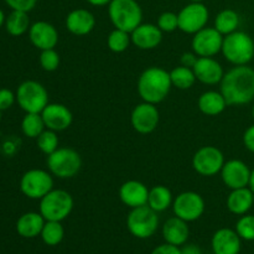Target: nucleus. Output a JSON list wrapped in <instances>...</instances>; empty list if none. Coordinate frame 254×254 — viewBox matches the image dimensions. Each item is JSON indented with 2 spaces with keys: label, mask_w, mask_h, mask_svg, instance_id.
Here are the masks:
<instances>
[{
  "label": "nucleus",
  "mask_w": 254,
  "mask_h": 254,
  "mask_svg": "<svg viewBox=\"0 0 254 254\" xmlns=\"http://www.w3.org/2000/svg\"><path fill=\"white\" fill-rule=\"evenodd\" d=\"M243 144L248 151L254 154V124L246 129L243 134Z\"/></svg>",
  "instance_id": "nucleus-41"
},
{
  "label": "nucleus",
  "mask_w": 254,
  "mask_h": 254,
  "mask_svg": "<svg viewBox=\"0 0 254 254\" xmlns=\"http://www.w3.org/2000/svg\"><path fill=\"white\" fill-rule=\"evenodd\" d=\"M158 27L163 32H174L179 29L178 14L173 11H165L158 17Z\"/></svg>",
  "instance_id": "nucleus-37"
},
{
  "label": "nucleus",
  "mask_w": 254,
  "mask_h": 254,
  "mask_svg": "<svg viewBox=\"0 0 254 254\" xmlns=\"http://www.w3.org/2000/svg\"><path fill=\"white\" fill-rule=\"evenodd\" d=\"M221 54L233 66H245L254 57V40L247 32L237 30L223 37Z\"/></svg>",
  "instance_id": "nucleus-3"
},
{
  "label": "nucleus",
  "mask_w": 254,
  "mask_h": 254,
  "mask_svg": "<svg viewBox=\"0 0 254 254\" xmlns=\"http://www.w3.org/2000/svg\"><path fill=\"white\" fill-rule=\"evenodd\" d=\"M74 201L71 193L62 189H52L40 200V213L46 221L62 222L71 215Z\"/></svg>",
  "instance_id": "nucleus-5"
},
{
  "label": "nucleus",
  "mask_w": 254,
  "mask_h": 254,
  "mask_svg": "<svg viewBox=\"0 0 254 254\" xmlns=\"http://www.w3.org/2000/svg\"><path fill=\"white\" fill-rule=\"evenodd\" d=\"M0 121H1V111H0Z\"/></svg>",
  "instance_id": "nucleus-49"
},
{
  "label": "nucleus",
  "mask_w": 254,
  "mask_h": 254,
  "mask_svg": "<svg viewBox=\"0 0 254 254\" xmlns=\"http://www.w3.org/2000/svg\"><path fill=\"white\" fill-rule=\"evenodd\" d=\"M46 129L54 131H64L71 127L73 116L68 107L61 103H49L41 112Z\"/></svg>",
  "instance_id": "nucleus-16"
},
{
  "label": "nucleus",
  "mask_w": 254,
  "mask_h": 254,
  "mask_svg": "<svg viewBox=\"0 0 254 254\" xmlns=\"http://www.w3.org/2000/svg\"><path fill=\"white\" fill-rule=\"evenodd\" d=\"M87 2L92 6H108L112 0H87Z\"/></svg>",
  "instance_id": "nucleus-44"
},
{
  "label": "nucleus",
  "mask_w": 254,
  "mask_h": 254,
  "mask_svg": "<svg viewBox=\"0 0 254 254\" xmlns=\"http://www.w3.org/2000/svg\"><path fill=\"white\" fill-rule=\"evenodd\" d=\"M29 39L40 51L55 49L59 44V31L47 21H36L30 26Z\"/></svg>",
  "instance_id": "nucleus-17"
},
{
  "label": "nucleus",
  "mask_w": 254,
  "mask_h": 254,
  "mask_svg": "<svg viewBox=\"0 0 254 254\" xmlns=\"http://www.w3.org/2000/svg\"><path fill=\"white\" fill-rule=\"evenodd\" d=\"M30 17L29 12L20 11V10H12L6 16L5 20V27L6 31L11 36H21L30 29Z\"/></svg>",
  "instance_id": "nucleus-29"
},
{
  "label": "nucleus",
  "mask_w": 254,
  "mask_h": 254,
  "mask_svg": "<svg viewBox=\"0 0 254 254\" xmlns=\"http://www.w3.org/2000/svg\"><path fill=\"white\" fill-rule=\"evenodd\" d=\"M173 192L169 188L164 185H156L149 189L148 206L155 212H164L173 206Z\"/></svg>",
  "instance_id": "nucleus-27"
},
{
  "label": "nucleus",
  "mask_w": 254,
  "mask_h": 254,
  "mask_svg": "<svg viewBox=\"0 0 254 254\" xmlns=\"http://www.w3.org/2000/svg\"><path fill=\"white\" fill-rule=\"evenodd\" d=\"M251 170L247 164L238 159L226 161L221 170V179L222 183L227 186L230 190L236 189L248 188L251 180Z\"/></svg>",
  "instance_id": "nucleus-15"
},
{
  "label": "nucleus",
  "mask_w": 254,
  "mask_h": 254,
  "mask_svg": "<svg viewBox=\"0 0 254 254\" xmlns=\"http://www.w3.org/2000/svg\"><path fill=\"white\" fill-rule=\"evenodd\" d=\"M46 220L40 212H26L19 217L16 222V231L21 237L35 238L41 235Z\"/></svg>",
  "instance_id": "nucleus-26"
},
{
  "label": "nucleus",
  "mask_w": 254,
  "mask_h": 254,
  "mask_svg": "<svg viewBox=\"0 0 254 254\" xmlns=\"http://www.w3.org/2000/svg\"><path fill=\"white\" fill-rule=\"evenodd\" d=\"M130 44V34L124 31V30L114 29L113 31H111V34L108 35V39H107L108 49L114 54H122V52L127 51Z\"/></svg>",
  "instance_id": "nucleus-33"
},
{
  "label": "nucleus",
  "mask_w": 254,
  "mask_h": 254,
  "mask_svg": "<svg viewBox=\"0 0 254 254\" xmlns=\"http://www.w3.org/2000/svg\"><path fill=\"white\" fill-rule=\"evenodd\" d=\"M188 223L189 222L176 217V216L166 220L163 225V230H161L165 242L178 246V247L185 245L190 236V228H189Z\"/></svg>",
  "instance_id": "nucleus-23"
},
{
  "label": "nucleus",
  "mask_w": 254,
  "mask_h": 254,
  "mask_svg": "<svg viewBox=\"0 0 254 254\" xmlns=\"http://www.w3.org/2000/svg\"><path fill=\"white\" fill-rule=\"evenodd\" d=\"M149 189L138 180H128L119 188V198L127 207L136 208L148 205Z\"/></svg>",
  "instance_id": "nucleus-19"
},
{
  "label": "nucleus",
  "mask_w": 254,
  "mask_h": 254,
  "mask_svg": "<svg viewBox=\"0 0 254 254\" xmlns=\"http://www.w3.org/2000/svg\"><path fill=\"white\" fill-rule=\"evenodd\" d=\"M252 118H253V122H254V104H253V107H252Z\"/></svg>",
  "instance_id": "nucleus-48"
},
{
  "label": "nucleus",
  "mask_w": 254,
  "mask_h": 254,
  "mask_svg": "<svg viewBox=\"0 0 254 254\" xmlns=\"http://www.w3.org/2000/svg\"><path fill=\"white\" fill-rule=\"evenodd\" d=\"M131 44L139 50L156 49L163 41V31L155 24H143L130 32Z\"/></svg>",
  "instance_id": "nucleus-22"
},
{
  "label": "nucleus",
  "mask_w": 254,
  "mask_h": 254,
  "mask_svg": "<svg viewBox=\"0 0 254 254\" xmlns=\"http://www.w3.org/2000/svg\"><path fill=\"white\" fill-rule=\"evenodd\" d=\"M171 207H173L174 215L176 217L181 218L186 222H193L203 215L206 203L202 196L198 192L184 191L174 198Z\"/></svg>",
  "instance_id": "nucleus-10"
},
{
  "label": "nucleus",
  "mask_w": 254,
  "mask_h": 254,
  "mask_svg": "<svg viewBox=\"0 0 254 254\" xmlns=\"http://www.w3.org/2000/svg\"><path fill=\"white\" fill-rule=\"evenodd\" d=\"M54 189V178L50 171L31 169L20 179V190L31 200H41Z\"/></svg>",
  "instance_id": "nucleus-9"
},
{
  "label": "nucleus",
  "mask_w": 254,
  "mask_h": 254,
  "mask_svg": "<svg viewBox=\"0 0 254 254\" xmlns=\"http://www.w3.org/2000/svg\"><path fill=\"white\" fill-rule=\"evenodd\" d=\"M16 101V94L7 88L0 89V111H6Z\"/></svg>",
  "instance_id": "nucleus-39"
},
{
  "label": "nucleus",
  "mask_w": 254,
  "mask_h": 254,
  "mask_svg": "<svg viewBox=\"0 0 254 254\" xmlns=\"http://www.w3.org/2000/svg\"><path fill=\"white\" fill-rule=\"evenodd\" d=\"M16 102L25 113H41L49 104V92L37 81H24L16 89Z\"/></svg>",
  "instance_id": "nucleus-7"
},
{
  "label": "nucleus",
  "mask_w": 254,
  "mask_h": 254,
  "mask_svg": "<svg viewBox=\"0 0 254 254\" xmlns=\"http://www.w3.org/2000/svg\"><path fill=\"white\" fill-rule=\"evenodd\" d=\"M150 254H183L180 247L178 246L170 245V243H164V245L158 246L153 250V252Z\"/></svg>",
  "instance_id": "nucleus-40"
},
{
  "label": "nucleus",
  "mask_w": 254,
  "mask_h": 254,
  "mask_svg": "<svg viewBox=\"0 0 254 254\" xmlns=\"http://www.w3.org/2000/svg\"><path fill=\"white\" fill-rule=\"evenodd\" d=\"M220 92L228 106H245L254 101V69L248 64L235 66L226 72Z\"/></svg>",
  "instance_id": "nucleus-1"
},
{
  "label": "nucleus",
  "mask_w": 254,
  "mask_h": 254,
  "mask_svg": "<svg viewBox=\"0 0 254 254\" xmlns=\"http://www.w3.org/2000/svg\"><path fill=\"white\" fill-rule=\"evenodd\" d=\"M46 129L41 113H26L21 122V130L25 136L36 139Z\"/></svg>",
  "instance_id": "nucleus-32"
},
{
  "label": "nucleus",
  "mask_w": 254,
  "mask_h": 254,
  "mask_svg": "<svg viewBox=\"0 0 254 254\" xmlns=\"http://www.w3.org/2000/svg\"><path fill=\"white\" fill-rule=\"evenodd\" d=\"M40 236H41L45 245L50 246V247H55V246H59L64 241V228L61 222L46 221Z\"/></svg>",
  "instance_id": "nucleus-31"
},
{
  "label": "nucleus",
  "mask_w": 254,
  "mask_h": 254,
  "mask_svg": "<svg viewBox=\"0 0 254 254\" xmlns=\"http://www.w3.org/2000/svg\"><path fill=\"white\" fill-rule=\"evenodd\" d=\"M208 17L210 12L203 2L190 1L178 12L179 30L185 34H196L207 26Z\"/></svg>",
  "instance_id": "nucleus-12"
},
{
  "label": "nucleus",
  "mask_w": 254,
  "mask_h": 254,
  "mask_svg": "<svg viewBox=\"0 0 254 254\" xmlns=\"http://www.w3.org/2000/svg\"><path fill=\"white\" fill-rule=\"evenodd\" d=\"M189 1H195V2H203L205 0H189Z\"/></svg>",
  "instance_id": "nucleus-47"
},
{
  "label": "nucleus",
  "mask_w": 254,
  "mask_h": 254,
  "mask_svg": "<svg viewBox=\"0 0 254 254\" xmlns=\"http://www.w3.org/2000/svg\"><path fill=\"white\" fill-rule=\"evenodd\" d=\"M225 163V155L222 151L212 145L201 146L192 156L193 170L201 176L207 178L220 174Z\"/></svg>",
  "instance_id": "nucleus-11"
},
{
  "label": "nucleus",
  "mask_w": 254,
  "mask_h": 254,
  "mask_svg": "<svg viewBox=\"0 0 254 254\" xmlns=\"http://www.w3.org/2000/svg\"><path fill=\"white\" fill-rule=\"evenodd\" d=\"M127 227L131 236L139 240H146L155 235L159 227L158 212L148 205L131 208L127 217Z\"/></svg>",
  "instance_id": "nucleus-8"
},
{
  "label": "nucleus",
  "mask_w": 254,
  "mask_h": 254,
  "mask_svg": "<svg viewBox=\"0 0 254 254\" xmlns=\"http://www.w3.org/2000/svg\"><path fill=\"white\" fill-rule=\"evenodd\" d=\"M66 29L76 36H86L96 27V17L89 10L78 7L69 11L66 16Z\"/></svg>",
  "instance_id": "nucleus-21"
},
{
  "label": "nucleus",
  "mask_w": 254,
  "mask_h": 254,
  "mask_svg": "<svg viewBox=\"0 0 254 254\" xmlns=\"http://www.w3.org/2000/svg\"><path fill=\"white\" fill-rule=\"evenodd\" d=\"M39 61L44 71L54 72L59 68L61 59H60V55L56 50L50 49V50H44V51H41V54H40V57H39Z\"/></svg>",
  "instance_id": "nucleus-36"
},
{
  "label": "nucleus",
  "mask_w": 254,
  "mask_h": 254,
  "mask_svg": "<svg viewBox=\"0 0 254 254\" xmlns=\"http://www.w3.org/2000/svg\"><path fill=\"white\" fill-rule=\"evenodd\" d=\"M241 24V17L236 10L233 9H223L216 15L215 17V27L220 34L223 36L230 35L232 32L237 31L238 26Z\"/></svg>",
  "instance_id": "nucleus-28"
},
{
  "label": "nucleus",
  "mask_w": 254,
  "mask_h": 254,
  "mask_svg": "<svg viewBox=\"0 0 254 254\" xmlns=\"http://www.w3.org/2000/svg\"><path fill=\"white\" fill-rule=\"evenodd\" d=\"M192 69L195 72L196 79L207 86L220 84L225 76L223 67L213 57H198Z\"/></svg>",
  "instance_id": "nucleus-18"
},
{
  "label": "nucleus",
  "mask_w": 254,
  "mask_h": 254,
  "mask_svg": "<svg viewBox=\"0 0 254 254\" xmlns=\"http://www.w3.org/2000/svg\"><path fill=\"white\" fill-rule=\"evenodd\" d=\"M248 188L252 190V192L254 193V169L252 170V173H251V180H250V185H248Z\"/></svg>",
  "instance_id": "nucleus-45"
},
{
  "label": "nucleus",
  "mask_w": 254,
  "mask_h": 254,
  "mask_svg": "<svg viewBox=\"0 0 254 254\" xmlns=\"http://www.w3.org/2000/svg\"><path fill=\"white\" fill-rule=\"evenodd\" d=\"M170 72L161 67H149L144 69L138 78V94L141 101L151 104H159L165 101L171 91Z\"/></svg>",
  "instance_id": "nucleus-2"
},
{
  "label": "nucleus",
  "mask_w": 254,
  "mask_h": 254,
  "mask_svg": "<svg viewBox=\"0 0 254 254\" xmlns=\"http://www.w3.org/2000/svg\"><path fill=\"white\" fill-rule=\"evenodd\" d=\"M5 20H6V16H5L4 11H2V10L0 9V27H1L2 25L5 24Z\"/></svg>",
  "instance_id": "nucleus-46"
},
{
  "label": "nucleus",
  "mask_w": 254,
  "mask_h": 254,
  "mask_svg": "<svg viewBox=\"0 0 254 254\" xmlns=\"http://www.w3.org/2000/svg\"><path fill=\"white\" fill-rule=\"evenodd\" d=\"M181 252H183V254H202L200 247H197V246H195V245L185 246V247L181 250Z\"/></svg>",
  "instance_id": "nucleus-43"
},
{
  "label": "nucleus",
  "mask_w": 254,
  "mask_h": 254,
  "mask_svg": "<svg viewBox=\"0 0 254 254\" xmlns=\"http://www.w3.org/2000/svg\"><path fill=\"white\" fill-rule=\"evenodd\" d=\"M160 113L155 104L141 102L136 104L130 114V123L139 134H150L158 128Z\"/></svg>",
  "instance_id": "nucleus-14"
},
{
  "label": "nucleus",
  "mask_w": 254,
  "mask_h": 254,
  "mask_svg": "<svg viewBox=\"0 0 254 254\" xmlns=\"http://www.w3.org/2000/svg\"><path fill=\"white\" fill-rule=\"evenodd\" d=\"M236 232L242 240L254 241V215L246 213L241 216L236 223Z\"/></svg>",
  "instance_id": "nucleus-35"
},
{
  "label": "nucleus",
  "mask_w": 254,
  "mask_h": 254,
  "mask_svg": "<svg viewBox=\"0 0 254 254\" xmlns=\"http://www.w3.org/2000/svg\"><path fill=\"white\" fill-rule=\"evenodd\" d=\"M253 203L254 193L250 188L231 190L230 195L227 196V201H226L228 211L237 216H243L250 212Z\"/></svg>",
  "instance_id": "nucleus-24"
},
{
  "label": "nucleus",
  "mask_w": 254,
  "mask_h": 254,
  "mask_svg": "<svg viewBox=\"0 0 254 254\" xmlns=\"http://www.w3.org/2000/svg\"><path fill=\"white\" fill-rule=\"evenodd\" d=\"M198 111L208 117L220 116L228 104L220 91H206L197 99Z\"/></svg>",
  "instance_id": "nucleus-25"
},
{
  "label": "nucleus",
  "mask_w": 254,
  "mask_h": 254,
  "mask_svg": "<svg viewBox=\"0 0 254 254\" xmlns=\"http://www.w3.org/2000/svg\"><path fill=\"white\" fill-rule=\"evenodd\" d=\"M170 78L173 86L178 89H181V91L190 89L197 81L193 69L185 66H178L171 69Z\"/></svg>",
  "instance_id": "nucleus-30"
},
{
  "label": "nucleus",
  "mask_w": 254,
  "mask_h": 254,
  "mask_svg": "<svg viewBox=\"0 0 254 254\" xmlns=\"http://www.w3.org/2000/svg\"><path fill=\"white\" fill-rule=\"evenodd\" d=\"M242 247V238L236 230L220 228L216 231L211 240L213 254H240Z\"/></svg>",
  "instance_id": "nucleus-20"
},
{
  "label": "nucleus",
  "mask_w": 254,
  "mask_h": 254,
  "mask_svg": "<svg viewBox=\"0 0 254 254\" xmlns=\"http://www.w3.org/2000/svg\"><path fill=\"white\" fill-rule=\"evenodd\" d=\"M223 37L215 27L206 26L193 34L191 49L198 57H215L222 50Z\"/></svg>",
  "instance_id": "nucleus-13"
},
{
  "label": "nucleus",
  "mask_w": 254,
  "mask_h": 254,
  "mask_svg": "<svg viewBox=\"0 0 254 254\" xmlns=\"http://www.w3.org/2000/svg\"><path fill=\"white\" fill-rule=\"evenodd\" d=\"M108 16L114 29L130 34L143 22V10L136 0H112L108 5Z\"/></svg>",
  "instance_id": "nucleus-4"
},
{
  "label": "nucleus",
  "mask_w": 254,
  "mask_h": 254,
  "mask_svg": "<svg viewBox=\"0 0 254 254\" xmlns=\"http://www.w3.org/2000/svg\"><path fill=\"white\" fill-rule=\"evenodd\" d=\"M11 10H20V11H31L37 4V0H4Z\"/></svg>",
  "instance_id": "nucleus-38"
},
{
  "label": "nucleus",
  "mask_w": 254,
  "mask_h": 254,
  "mask_svg": "<svg viewBox=\"0 0 254 254\" xmlns=\"http://www.w3.org/2000/svg\"><path fill=\"white\" fill-rule=\"evenodd\" d=\"M47 168L52 176L67 180L79 173L82 168V158L78 151L72 148H59L47 155Z\"/></svg>",
  "instance_id": "nucleus-6"
},
{
  "label": "nucleus",
  "mask_w": 254,
  "mask_h": 254,
  "mask_svg": "<svg viewBox=\"0 0 254 254\" xmlns=\"http://www.w3.org/2000/svg\"><path fill=\"white\" fill-rule=\"evenodd\" d=\"M198 60V56L195 54V52H184L183 55H181V66H185V67H189V68H193V66L196 64V62H197Z\"/></svg>",
  "instance_id": "nucleus-42"
},
{
  "label": "nucleus",
  "mask_w": 254,
  "mask_h": 254,
  "mask_svg": "<svg viewBox=\"0 0 254 254\" xmlns=\"http://www.w3.org/2000/svg\"><path fill=\"white\" fill-rule=\"evenodd\" d=\"M37 148L46 155L54 153L55 150L60 148L59 146V136H57V131L50 130V129H45L41 134L36 138Z\"/></svg>",
  "instance_id": "nucleus-34"
}]
</instances>
